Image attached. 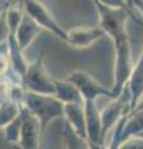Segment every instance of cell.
Wrapping results in <instances>:
<instances>
[{"mask_svg": "<svg viewBox=\"0 0 143 149\" xmlns=\"http://www.w3.org/2000/svg\"><path fill=\"white\" fill-rule=\"evenodd\" d=\"M84 109L86 117V139L90 148H102L105 138L102 136V123H101V111L96 101L85 100Z\"/></svg>", "mask_w": 143, "mask_h": 149, "instance_id": "52a82bcc", "label": "cell"}, {"mask_svg": "<svg viewBox=\"0 0 143 149\" xmlns=\"http://www.w3.org/2000/svg\"><path fill=\"white\" fill-rule=\"evenodd\" d=\"M103 36H106V32L101 25L91 27H73L67 31L66 42L76 49H86L97 42Z\"/></svg>", "mask_w": 143, "mask_h": 149, "instance_id": "9c48e42d", "label": "cell"}, {"mask_svg": "<svg viewBox=\"0 0 143 149\" xmlns=\"http://www.w3.org/2000/svg\"><path fill=\"white\" fill-rule=\"evenodd\" d=\"M63 118L65 123L70 125L80 137L86 139V117L84 103H65Z\"/></svg>", "mask_w": 143, "mask_h": 149, "instance_id": "7c38bea8", "label": "cell"}, {"mask_svg": "<svg viewBox=\"0 0 143 149\" xmlns=\"http://www.w3.org/2000/svg\"><path fill=\"white\" fill-rule=\"evenodd\" d=\"M95 6L100 17V25L106 35L113 41L114 66H113V85L111 87L113 96L122 93L133 66L132 52L130 44V35L127 31V20L131 14L126 9L112 8L95 1Z\"/></svg>", "mask_w": 143, "mask_h": 149, "instance_id": "6da1fadb", "label": "cell"}, {"mask_svg": "<svg viewBox=\"0 0 143 149\" xmlns=\"http://www.w3.org/2000/svg\"><path fill=\"white\" fill-rule=\"evenodd\" d=\"M21 123H22V114H21V111H20V113L17 114L11 122H9L5 127L3 128L4 138H5V141L8 143L17 144V142H19V137H20Z\"/></svg>", "mask_w": 143, "mask_h": 149, "instance_id": "9a60e30c", "label": "cell"}, {"mask_svg": "<svg viewBox=\"0 0 143 149\" xmlns=\"http://www.w3.org/2000/svg\"><path fill=\"white\" fill-rule=\"evenodd\" d=\"M126 87L131 96V109H133L136 103L143 96V47L141 51L140 58L132 66Z\"/></svg>", "mask_w": 143, "mask_h": 149, "instance_id": "8fae6325", "label": "cell"}, {"mask_svg": "<svg viewBox=\"0 0 143 149\" xmlns=\"http://www.w3.org/2000/svg\"><path fill=\"white\" fill-rule=\"evenodd\" d=\"M21 1L24 5L25 13L29 14L43 29L50 31L52 35L57 36L59 39L66 42L67 31L61 27V25L56 21L51 11L46 8L43 1H40V0H21Z\"/></svg>", "mask_w": 143, "mask_h": 149, "instance_id": "277c9868", "label": "cell"}, {"mask_svg": "<svg viewBox=\"0 0 143 149\" xmlns=\"http://www.w3.org/2000/svg\"><path fill=\"white\" fill-rule=\"evenodd\" d=\"M128 8H130V13L133 19H136L135 16V13L133 11H137L140 15L143 17V0H130V3H128ZM137 21V19H136Z\"/></svg>", "mask_w": 143, "mask_h": 149, "instance_id": "ac0fdd59", "label": "cell"}, {"mask_svg": "<svg viewBox=\"0 0 143 149\" xmlns=\"http://www.w3.org/2000/svg\"><path fill=\"white\" fill-rule=\"evenodd\" d=\"M66 80L71 81L73 85L78 88V91H80L84 101L85 100L96 101V98H98V97H110V98H114L111 88H107L103 85H101L98 81H96L95 78L86 71L76 70V71H73L68 74Z\"/></svg>", "mask_w": 143, "mask_h": 149, "instance_id": "5b68a950", "label": "cell"}, {"mask_svg": "<svg viewBox=\"0 0 143 149\" xmlns=\"http://www.w3.org/2000/svg\"><path fill=\"white\" fill-rule=\"evenodd\" d=\"M20 106L21 104L9 98L0 102V129H3L20 113Z\"/></svg>", "mask_w": 143, "mask_h": 149, "instance_id": "5bb4252c", "label": "cell"}, {"mask_svg": "<svg viewBox=\"0 0 143 149\" xmlns=\"http://www.w3.org/2000/svg\"><path fill=\"white\" fill-rule=\"evenodd\" d=\"M44 58V54H40L33 62H27L25 72L21 76V83L26 91L43 95H55V78L49 74Z\"/></svg>", "mask_w": 143, "mask_h": 149, "instance_id": "3957f363", "label": "cell"}, {"mask_svg": "<svg viewBox=\"0 0 143 149\" xmlns=\"http://www.w3.org/2000/svg\"><path fill=\"white\" fill-rule=\"evenodd\" d=\"M133 109H143V96L140 98V101H138L137 103H136V106H135V108H133ZM131 111H132V109H131Z\"/></svg>", "mask_w": 143, "mask_h": 149, "instance_id": "ffe728a7", "label": "cell"}, {"mask_svg": "<svg viewBox=\"0 0 143 149\" xmlns=\"http://www.w3.org/2000/svg\"><path fill=\"white\" fill-rule=\"evenodd\" d=\"M95 1H98L101 4H105V5L112 6V8H122V9H126V10L130 11L128 5H127V0H95Z\"/></svg>", "mask_w": 143, "mask_h": 149, "instance_id": "d6986e66", "label": "cell"}, {"mask_svg": "<svg viewBox=\"0 0 143 149\" xmlns=\"http://www.w3.org/2000/svg\"><path fill=\"white\" fill-rule=\"evenodd\" d=\"M22 104L31 114H34L38 118L43 132H45L46 127L52 120L63 118L65 104L54 95H43V93L26 91Z\"/></svg>", "mask_w": 143, "mask_h": 149, "instance_id": "7a4b0ae2", "label": "cell"}, {"mask_svg": "<svg viewBox=\"0 0 143 149\" xmlns=\"http://www.w3.org/2000/svg\"><path fill=\"white\" fill-rule=\"evenodd\" d=\"M131 111V96L127 87L124 86L122 93L112 98V101L101 111V123H102V136L106 138L107 133L112 129L124 113Z\"/></svg>", "mask_w": 143, "mask_h": 149, "instance_id": "8992f818", "label": "cell"}, {"mask_svg": "<svg viewBox=\"0 0 143 149\" xmlns=\"http://www.w3.org/2000/svg\"><path fill=\"white\" fill-rule=\"evenodd\" d=\"M20 111L22 114V123L17 146L22 149H38L40 148L41 136L44 133L41 130V125L38 118L31 114L24 104L20 106Z\"/></svg>", "mask_w": 143, "mask_h": 149, "instance_id": "ba28073f", "label": "cell"}, {"mask_svg": "<svg viewBox=\"0 0 143 149\" xmlns=\"http://www.w3.org/2000/svg\"><path fill=\"white\" fill-rule=\"evenodd\" d=\"M8 10V3L4 4V6L0 9V46L6 42L8 35H9V24L6 17Z\"/></svg>", "mask_w": 143, "mask_h": 149, "instance_id": "e0dca14e", "label": "cell"}, {"mask_svg": "<svg viewBox=\"0 0 143 149\" xmlns=\"http://www.w3.org/2000/svg\"><path fill=\"white\" fill-rule=\"evenodd\" d=\"M63 139H65V144L66 148H84V147H89V143L85 138L80 137L78 134L73 130L67 123H65V129H63Z\"/></svg>", "mask_w": 143, "mask_h": 149, "instance_id": "2e32d148", "label": "cell"}, {"mask_svg": "<svg viewBox=\"0 0 143 149\" xmlns=\"http://www.w3.org/2000/svg\"><path fill=\"white\" fill-rule=\"evenodd\" d=\"M56 98H59L65 103H84L78 88L68 80H57L55 78V95Z\"/></svg>", "mask_w": 143, "mask_h": 149, "instance_id": "4fadbf2b", "label": "cell"}, {"mask_svg": "<svg viewBox=\"0 0 143 149\" xmlns=\"http://www.w3.org/2000/svg\"><path fill=\"white\" fill-rule=\"evenodd\" d=\"M41 30H43V27L29 14H26L24 11L22 17L16 29V39H17V44H19L20 49L22 51H25L36 40V37L40 35Z\"/></svg>", "mask_w": 143, "mask_h": 149, "instance_id": "30bf717a", "label": "cell"}]
</instances>
